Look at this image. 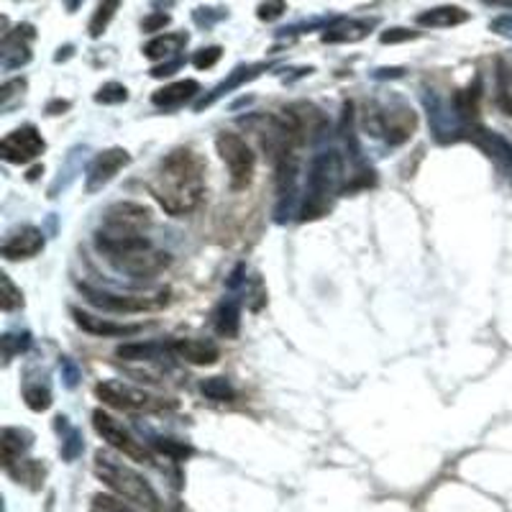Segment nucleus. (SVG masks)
I'll return each instance as SVG.
<instances>
[{
    "instance_id": "f257e3e1",
    "label": "nucleus",
    "mask_w": 512,
    "mask_h": 512,
    "mask_svg": "<svg viewBox=\"0 0 512 512\" xmlns=\"http://www.w3.org/2000/svg\"><path fill=\"white\" fill-rule=\"evenodd\" d=\"M149 190L170 215H187L205 195V162L193 149H174L159 162Z\"/></svg>"
},
{
    "instance_id": "f03ea898",
    "label": "nucleus",
    "mask_w": 512,
    "mask_h": 512,
    "mask_svg": "<svg viewBox=\"0 0 512 512\" xmlns=\"http://www.w3.org/2000/svg\"><path fill=\"white\" fill-rule=\"evenodd\" d=\"M95 249L106 259L116 272L129 277H157L172 264L167 251L157 249L146 234H131V231H113L103 228L95 234Z\"/></svg>"
},
{
    "instance_id": "7ed1b4c3",
    "label": "nucleus",
    "mask_w": 512,
    "mask_h": 512,
    "mask_svg": "<svg viewBox=\"0 0 512 512\" xmlns=\"http://www.w3.org/2000/svg\"><path fill=\"white\" fill-rule=\"evenodd\" d=\"M95 476L113 489L119 497L129 499L136 507H141L146 512H164V505L159 499L157 489L146 482L141 474L131 469L129 464H123L108 451H95V461H92Z\"/></svg>"
},
{
    "instance_id": "20e7f679",
    "label": "nucleus",
    "mask_w": 512,
    "mask_h": 512,
    "mask_svg": "<svg viewBox=\"0 0 512 512\" xmlns=\"http://www.w3.org/2000/svg\"><path fill=\"white\" fill-rule=\"evenodd\" d=\"M341 157L339 152H323L313 159V167L308 174V200L302 208V221H316L329 211V197L336 193L341 183Z\"/></svg>"
},
{
    "instance_id": "39448f33",
    "label": "nucleus",
    "mask_w": 512,
    "mask_h": 512,
    "mask_svg": "<svg viewBox=\"0 0 512 512\" xmlns=\"http://www.w3.org/2000/svg\"><path fill=\"white\" fill-rule=\"evenodd\" d=\"M415 129H418V113L405 103L390 108H371V113L367 116V131L371 136H384V141L390 146L410 141Z\"/></svg>"
},
{
    "instance_id": "423d86ee",
    "label": "nucleus",
    "mask_w": 512,
    "mask_h": 512,
    "mask_svg": "<svg viewBox=\"0 0 512 512\" xmlns=\"http://www.w3.org/2000/svg\"><path fill=\"white\" fill-rule=\"evenodd\" d=\"M95 394L106 405L123 410V413H164V410L174 407V400H164V397L144 392V390L123 384V381H100L95 387Z\"/></svg>"
},
{
    "instance_id": "0eeeda50",
    "label": "nucleus",
    "mask_w": 512,
    "mask_h": 512,
    "mask_svg": "<svg viewBox=\"0 0 512 512\" xmlns=\"http://www.w3.org/2000/svg\"><path fill=\"white\" fill-rule=\"evenodd\" d=\"M82 298L106 310V313H146V310H159L164 305H170V292L162 289L157 295H119V292H106V289H95L90 285H79Z\"/></svg>"
},
{
    "instance_id": "6e6552de",
    "label": "nucleus",
    "mask_w": 512,
    "mask_h": 512,
    "mask_svg": "<svg viewBox=\"0 0 512 512\" xmlns=\"http://www.w3.org/2000/svg\"><path fill=\"white\" fill-rule=\"evenodd\" d=\"M215 149L228 167L231 187L246 190L251 184V177H254V164H256V157H254L251 146L246 144V139H241L234 131H224L218 133V139H215Z\"/></svg>"
},
{
    "instance_id": "1a4fd4ad",
    "label": "nucleus",
    "mask_w": 512,
    "mask_h": 512,
    "mask_svg": "<svg viewBox=\"0 0 512 512\" xmlns=\"http://www.w3.org/2000/svg\"><path fill=\"white\" fill-rule=\"evenodd\" d=\"M92 425H95L98 435L103 441H108V446L120 451L123 456H129L131 461H139V464H154V456L144 446V441H139L129 428H123V423L116 421L113 415H108L106 410H95L92 413Z\"/></svg>"
},
{
    "instance_id": "9d476101",
    "label": "nucleus",
    "mask_w": 512,
    "mask_h": 512,
    "mask_svg": "<svg viewBox=\"0 0 512 512\" xmlns=\"http://www.w3.org/2000/svg\"><path fill=\"white\" fill-rule=\"evenodd\" d=\"M44 149H47V141L41 139L39 129L21 126L0 141V157L11 164H28V162L39 159Z\"/></svg>"
},
{
    "instance_id": "9b49d317",
    "label": "nucleus",
    "mask_w": 512,
    "mask_h": 512,
    "mask_svg": "<svg viewBox=\"0 0 512 512\" xmlns=\"http://www.w3.org/2000/svg\"><path fill=\"white\" fill-rule=\"evenodd\" d=\"M37 39V28L31 24H18L14 31H5L0 41V65L5 72L21 69L31 62V41Z\"/></svg>"
},
{
    "instance_id": "f8f14e48",
    "label": "nucleus",
    "mask_w": 512,
    "mask_h": 512,
    "mask_svg": "<svg viewBox=\"0 0 512 512\" xmlns=\"http://www.w3.org/2000/svg\"><path fill=\"white\" fill-rule=\"evenodd\" d=\"M149 225H152V211L141 203H116L103 215V228H113V231L146 234Z\"/></svg>"
},
{
    "instance_id": "ddd939ff",
    "label": "nucleus",
    "mask_w": 512,
    "mask_h": 512,
    "mask_svg": "<svg viewBox=\"0 0 512 512\" xmlns=\"http://www.w3.org/2000/svg\"><path fill=\"white\" fill-rule=\"evenodd\" d=\"M129 162H131V154L126 149H119V146L98 154L90 164V170H88V183H85L88 193H98L100 187H106L123 167H129Z\"/></svg>"
},
{
    "instance_id": "4468645a",
    "label": "nucleus",
    "mask_w": 512,
    "mask_h": 512,
    "mask_svg": "<svg viewBox=\"0 0 512 512\" xmlns=\"http://www.w3.org/2000/svg\"><path fill=\"white\" fill-rule=\"evenodd\" d=\"M41 249H44V234L34 225H24L21 231H16L3 241L0 254L8 262H24V259H34Z\"/></svg>"
},
{
    "instance_id": "2eb2a0df",
    "label": "nucleus",
    "mask_w": 512,
    "mask_h": 512,
    "mask_svg": "<svg viewBox=\"0 0 512 512\" xmlns=\"http://www.w3.org/2000/svg\"><path fill=\"white\" fill-rule=\"evenodd\" d=\"M69 313H72V318H75V323H78L79 329L85 330V333H90V336H98V339L133 336V333L141 330V326H133V323H116V320H110V318L92 316V313L79 310V308H72Z\"/></svg>"
},
{
    "instance_id": "dca6fc26",
    "label": "nucleus",
    "mask_w": 512,
    "mask_h": 512,
    "mask_svg": "<svg viewBox=\"0 0 512 512\" xmlns=\"http://www.w3.org/2000/svg\"><path fill=\"white\" fill-rule=\"evenodd\" d=\"M374 26L377 18H333L320 39L323 44H356L367 39Z\"/></svg>"
},
{
    "instance_id": "f3484780",
    "label": "nucleus",
    "mask_w": 512,
    "mask_h": 512,
    "mask_svg": "<svg viewBox=\"0 0 512 512\" xmlns=\"http://www.w3.org/2000/svg\"><path fill=\"white\" fill-rule=\"evenodd\" d=\"M170 351L195 367H213L221 359V349L208 339H177Z\"/></svg>"
},
{
    "instance_id": "a211bd4d",
    "label": "nucleus",
    "mask_w": 512,
    "mask_h": 512,
    "mask_svg": "<svg viewBox=\"0 0 512 512\" xmlns=\"http://www.w3.org/2000/svg\"><path fill=\"white\" fill-rule=\"evenodd\" d=\"M469 139L497 164L499 170L512 177V146L505 139H499L497 133L486 131V129H474Z\"/></svg>"
},
{
    "instance_id": "6ab92c4d",
    "label": "nucleus",
    "mask_w": 512,
    "mask_h": 512,
    "mask_svg": "<svg viewBox=\"0 0 512 512\" xmlns=\"http://www.w3.org/2000/svg\"><path fill=\"white\" fill-rule=\"evenodd\" d=\"M472 18L469 11H464L461 5H435L423 14L415 16V24L423 28H454L466 24Z\"/></svg>"
},
{
    "instance_id": "aec40b11",
    "label": "nucleus",
    "mask_w": 512,
    "mask_h": 512,
    "mask_svg": "<svg viewBox=\"0 0 512 512\" xmlns=\"http://www.w3.org/2000/svg\"><path fill=\"white\" fill-rule=\"evenodd\" d=\"M34 446V435L24 428H3L0 435V448H3V466L11 469L14 464L26 459L28 448Z\"/></svg>"
},
{
    "instance_id": "412c9836",
    "label": "nucleus",
    "mask_w": 512,
    "mask_h": 512,
    "mask_svg": "<svg viewBox=\"0 0 512 512\" xmlns=\"http://www.w3.org/2000/svg\"><path fill=\"white\" fill-rule=\"evenodd\" d=\"M197 92H200L197 79H180V82H172L167 88L154 92V95H152V103L159 108H177L184 106L187 100H193Z\"/></svg>"
},
{
    "instance_id": "4be33fe9",
    "label": "nucleus",
    "mask_w": 512,
    "mask_h": 512,
    "mask_svg": "<svg viewBox=\"0 0 512 512\" xmlns=\"http://www.w3.org/2000/svg\"><path fill=\"white\" fill-rule=\"evenodd\" d=\"M190 41V37L184 34V31H177V34H162V37H154V39L149 41L144 47V57L146 59H152V62H167L172 57H177V54L183 52V47Z\"/></svg>"
},
{
    "instance_id": "5701e85b",
    "label": "nucleus",
    "mask_w": 512,
    "mask_h": 512,
    "mask_svg": "<svg viewBox=\"0 0 512 512\" xmlns=\"http://www.w3.org/2000/svg\"><path fill=\"white\" fill-rule=\"evenodd\" d=\"M264 69H269V65H264V62H262V65H249V67L241 65V67H236V69L231 72V78L225 79V82H221V85H218V88H215V90H213L211 95L205 98V100H200V103H197V108L211 106V103H215L218 98H224L225 92H231V90H234V88H241V85H244V82H249V79L259 78Z\"/></svg>"
},
{
    "instance_id": "b1692460",
    "label": "nucleus",
    "mask_w": 512,
    "mask_h": 512,
    "mask_svg": "<svg viewBox=\"0 0 512 512\" xmlns=\"http://www.w3.org/2000/svg\"><path fill=\"white\" fill-rule=\"evenodd\" d=\"M120 3H123V0H98V5H95V11H92L90 16V24H88L90 39H100V37L106 34V28L110 26V21H113L116 14H119Z\"/></svg>"
},
{
    "instance_id": "393cba45",
    "label": "nucleus",
    "mask_w": 512,
    "mask_h": 512,
    "mask_svg": "<svg viewBox=\"0 0 512 512\" xmlns=\"http://www.w3.org/2000/svg\"><path fill=\"white\" fill-rule=\"evenodd\" d=\"M5 472L11 474L18 485H26L31 486V489H39L44 476H47V469L41 466L39 461L34 459H21L18 464H14L11 469H5Z\"/></svg>"
},
{
    "instance_id": "a878e982",
    "label": "nucleus",
    "mask_w": 512,
    "mask_h": 512,
    "mask_svg": "<svg viewBox=\"0 0 512 512\" xmlns=\"http://www.w3.org/2000/svg\"><path fill=\"white\" fill-rule=\"evenodd\" d=\"M238 326H241V313H238V302L228 300L218 308L215 313V333L224 339H236Z\"/></svg>"
},
{
    "instance_id": "bb28decb",
    "label": "nucleus",
    "mask_w": 512,
    "mask_h": 512,
    "mask_svg": "<svg viewBox=\"0 0 512 512\" xmlns=\"http://www.w3.org/2000/svg\"><path fill=\"white\" fill-rule=\"evenodd\" d=\"M164 349L159 343H123L116 349V356L123 361H154L162 359Z\"/></svg>"
},
{
    "instance_id": "cd10ccee",
    "label": "nucleus",
    "mask_w": 512,
    "mask_h": 512,
    "mask_svg": "<svg viewBox=\"0 0 512 512\" xmlns=\"http://www.w3.org/2000/svg\"><path fill=\"white\" fill-rule=\"evenodd\" d=\"M479 98H482V82L476 78L474 85L454 95V108L459 110V116H464V119H474L479 113Z\"/></svg>"
},
{
    "instance_id": "c85d7f7f",
    "label": "nucleus",
    "mask_w": 512,
    "mask_h": 512,
    "mask_svg": "<svg viewBox=\"0 0 512 512\" xmlns=\"http://www.w3.org/2000/svg\"><path fill=\"white\" fill-rule=\"evenodd\" d=\"M200 392L205 394L208 400L213 402H231L234 397H236V390L228 384V380L224 377H211V380H205L200 384Z\"/></svg>"
},
{
    "instance_id": "c756f323",
    "label": "nucleus",
    "mask_w": 512,
    "mask_h": 512,
    "mask_svg": "<svg viewBox=\"0 0 512 512\" xmlns=\"http://www.w3.org/2000/svg\"><path fill=\"white\" fill-rule=\"evenodd\" d=\"M21 305H24V295H21V289L16 287L14 282H11V277L0 275V308H3L5 313H11V310L21 308Z\"/></svg>"
},
{
    "instance_id": "7c9ffc66",
    "label": "nucleus",
    "mask_w": 512,
    "mask_h": 512,
    "mask_svg": "<svg viewBox=\"0 0 512 512\" xmlns=\"http://www.w3.org/2000/svg\"><path fill=\"white\" fill-rule=\"evenodd\" d=\"M126 100H129V90L120 82H106L100 90L95 92V103H103V106H119Z\"/></svg>"
},
{
    "instance_id": "2f4dec72",
    "label": "nucleus",
    "mask_w": 512,
    "mask_h": 512,
    "mask_svg": "<svg viewBox=\"0 0 512 512\" xmlns=\"http://www.w3.org/2000/svg\"><path fill=\"white\" fill-rule=\"evenodd\" d=\"M24 400L37 413H44V410L52 407V392L47 387H41V384H28L26 390H24Z\"/></svg>"
},
{
    "instance_id": "473e14b6",
    "label": "nucleus",
    "mask_w": 512,
    "mask_h": 512,
    "mask_svg": "<svg viewBox=\"0 0 512 512\" xmlns=\"http://www.w3.org/2000/svg\"><path fill=\"white\" fill-rule=\"evenodd\" d=\"M154 448L159 454H164V456H170L174 461H184L187 456H193V446H187L183 441H174V438H157Z\"/></svg>"
},
{
    "instance_id": "72a5a7b5",
    "label": "nucleus",
    "mask_w": 512,
    "mask_h": 512,
    "mask_svg": "<svg viewBox=\"0 0 512 512\" xmlns=\"http://www.w3.org/2000/svg\"><path fill=\"white\" fill-rule=\"evenodd\" d=\"M285 14H287V3H285V0H262V3L256 5V18L264 21V24L279 21Z\"/></svg>"
},
{
    "instance_id": "f704fd0d",
    "label": "nucleus",
    "mask_w": 512,
    "mask_h": 512,
    "mask_svg": "<svg viewBox=\"0 0 512 512\" xmlns=\"http://www.w3.org/2000/svg\"><path fill=\"white\" fill-rule=\"evenodd\" d=\"M90 512H136L129 505H123L119 497H110V495H95L92 497Z\"/></svg>"
},
{
    "instance_id": "c9c22d12",
    "label": "nucleus",
    "mask_w": 512,
    "mask_h": 512,
    "mask_svg": "<svg viewBox=\"0 0 512 512\" xmlns=\"http://www.w3.org/2000/svg\"><path fill=\"white\" fill-rule=\"evenodd\" d=\"M221 57H224V47H205V49L195 52L193 67H197V69H211V67L221 62Z\"/></svg>"
},
{
    "instance_id": "e433bc0d",
    "label": "nucleus",
    "mask_w": 512,
    "mask_h": 512,
    "mask_svg": "<svg viewBox=\"0 0 512 512\" xmlns=\"http://www.w3.org/2000/svg\"><path fill=\"white\" fill-rule=\"evenodd\" d=\"M418 37H421V31L394 26V28H387V31H381L380 41L381 44H405V41H415Z\"/></svg>"
},
{
    "instance_id": "4c0bfd02",
    "label": "nucleus",
    "mask_w": 512,
    "mask_h": 512,
    "mask_svg": "<svg viewBox=\"0 0 512 512\" xmlns=\"http://www.w3.org/2000/svg\"><path fill=\"white\" fill-rule=\"evenodd\" d=\"M228 11L225 8H195L193 11V21H195L197 26H213V24H218L221 18H225Z\"/></svg>"
},
{
    "instance_id": "58836bf2",
    "label": "nucleus",
    "mask_w": 512,
    "mask_h": 512,
    "mask_svg": "<svg viewBox=\"0 0 512 512\" xmlns=\"http://www.w3.org/2000/svg\"><path fill=\"white\" fill-rule=\"evenodd\" d=\"M170 24H172L170 14L154 11V14H149L144 21H141V31H144V34H157V31H164Z\"/></svg>"
},
{
    "instance_id": "ea45409f",
    "label": "nucleus",
    "mask_w": 512,
    "mask_h": 512,
    "mask_svg": "<svg viewBox=\"0 0 512 512\" xmlns=\"http://www.w3.org/2000/svg\"><path fill=\"white\" fill-rule=\"evenodd\" d=\"M82 454V441H79V435L75 428H69L65 435V441H62V456L67 461H75Z\"/></svg>"
},
{
    "instance_id": "a19ab883",
    "label": "nucleus",
    "mask_w": 512,
    "mask_h": 512,
    "mask_svg": "<svg viewBox=\"0 0 512 512\" xmlns=\"http://www.w3.org/2000/svg\"><path fill=\"white\" fill-rule=\"evenodd\" d=\"M21 90H26V79H8V82L0 88V106L3 108L11 106V98L18 95Z\"/></svg>"
},
{
    "instance_id": "79ce46f5",
    "label": "nucleus",
    "mask_w": 512,
    "mask_h": 512,
    "mask_svg": "<svg viewBox=\"0 0 512 512\" xmlns=\"http://www.w3.org/2000/svg\"><path fill=\"white\" fill-rule=\"evenodd\" d=\"M499 90H497V103L499 108L507 113V116H512V95L510 90H507V82H505V69H502V65H499Z\"/></svg>"
},
{
    "instance_id": "37998d69",
    "label": "nucleus",
    "mask_w": 512,
    "mask_h": 512,
    "mask_svg": "<svg viewBox=\"0 0 512 512\" xmlns=\"http://www.w3.org/2000/svg\"><path fill=\"white\" fill-rule=\"evenodd\" d=\"M183 67V57H174V59H167L164 65H159V67H154L152 69V78H157V79H162V78H172L177 69Z\"/></svg>"
},
{
    "instance_id": "c03bdc74",
    "label": "nucleus",
    "mask_w": 512,
    "mask_h": 512,
    "mask_svg": "<svg viewBox=\"0 0 512 512\" xmlns=\"http://www.w3.org/2000/svg\"><path fill=\"white\" fill-rule=\"evenodd\" d=\"M14 339L16 336H3V354H5V359H11L18 351H26L28 349V336L24 341H14Z\"/></svg>"
},
{
    "instance_id": "a18cd8bd",
    "label": "nucleus",
    "mask_w": 512,
    "mask_h": 512,
    "mask_svg": "<svg viewBox=\"0 0 512 512\" xmlns=\"http://www.w3.org/2000/svg\"><path fill=\"white\" fill-rule=\"evenodd\" d=\"M489 28H492L495 34H499V37H512V16H499V18H495V21L489 24Z\"/></svg>"
},
{
    "instance_id": "49530a36",
    "label": "nucleus",
    "mask_w": 512,
    "mask_h": 512,
    "mask_svg": "<svg viewBox=\"0 0 512 512\" xmlns=\"http://www.w3.org/2000/svg\"><path fill=\"white\" fill-rule=\"evenodd\" d=\"M69 110V100H52L49 106H47V113L49 116H59V113H65Z\"/></svg>"
},
{
    "instance_id": "de8ad7c7",
    "label": "nucleus",
    "mask_w": 512,
    "mask_h": 512,
    "mask_svg": "<svg viewBox=\"0 0 512 512\" xmlns=\"http://www.w3.org/2000/svg\"><path fill=\"white\" fill-rule=\"evenodd\" d=\"M402 67H392V69H377L374 72V78H402Z\"/></svg>"
},
{
    "instance_id": "09e8293b",
    "label": "nucleus",
    "mask_w": 512,
    "mask_h": 512,
    "mask_svg": "<svg viewBox=\"0 0 512 512\" xmlns=\"http://www.w3.org/2000/svg\"><path fill=\"white\" fill-rule=\"evenodd\" d=\"M72 52H75V47H69V44H67V47H62V49H59V54L54 57V62H62V59H69V57H72Z\"/></svg>"
},
{
    "instance_id": "8fccbe9b",
    "label": "nucleus",
    "mask_w": 512,
    "mask_h": 512,
    "mask_svg": "<svg viewBox=\"0 0 512 512\" xmlns=\"http://www.w3.org/2000/svg\"><path fill=\"white\" fill-rule=\"evenodd\" d=\"M79 5H82V0H67V11H69V14H75Z\"/></svg>"
},
{
    "instance_id": "3c124183",
    "label": "nucleus",
    "mask_w": 512,
    "mask_h": 512,
    "mask_svg": "<svg viewBox=\"0 0 512 512\" xmlns=\"http://www.w3.org/2000/svg\"><path fill=\"white\" fill-rule=\"evenodd\" d=\"M505 5H507V8H512V0H505Z\"/></svg>"
}]
</instances>
